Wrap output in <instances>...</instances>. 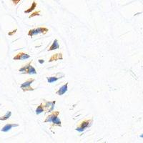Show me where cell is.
Segmentation results:
<instances>
[{"label":"cell","instance_id":"8fae6325","mask_svg":"<svg viewBox=\"0 0 143 143\" xmlns=\"http://www.w3.org/2000/svg\"><path fill=\"white\" fill-rule=\"evenodd\" d=\"M59 49V44L58 43L57 39H55V41L53 42V43L50 46L49 49H48V51H52V50H55V49Z\"/></svg>","mask_w":143,"mask_h":143},{"label":"cell","instance_id":"2e32d148","mask_svg":"<svg viewBox=\"0 0 143 143\" xmlns=\"http://www.w3.org/2000/svg\"><path fill=\"white\" fill-rule=\"evenodd\" d=\"M39 15H40V11H37V12H33V13L31 14V15H29V18L31 19L32 17H35V16H39Z\"/></svg>","mask_w":143,"mask_h":143},{"label":"cell","instance_id":"277c9868","mask_svg":"<svg viewBox=\"0 0 143 143\" xmlns=\"http://www.w3.org/2000/svg\"><path fill=\"white\" fill-rule=\"evenodd\" d=\"M34 81V79L31 78L29 79H28L27 81L24 82V83H22V84L21 85V89H22L24 92H27V91H34L35 89L32 88V87H31L32 83H33Z\"/></svg>","mask_w":143,"mask_h":143},{"label":"cell","instance_id":"9a60e30c","mask_svg":"<svg viewBox=\"0 0 143 143\" xmlns=\"http://www.w3.org/2000/svg\"><path fill=\"white\" fill-rule=\"evenodd\" d=\"M62 78V77H47V82L49 83H53V82L57 81L59 79Z\"/></svg>","mask_w":143,"mask_h":143},{"label":"cell","instance_id":"e0dca14e","mask_svg":"<svg viewBox=\"0 0 143 143\" xmlns=\"http://www.w3.org/2000/svg\"><path fill=\"white\" fill-rule=\"evenodd\" d=\"M52 122L54 123L55 125H59V126H61V120L59 119L58 117L57 118H56Z\"/></svg>","mask_w":143,"mask_h":143},{"label":"cell","instance_id":"7a4b0ae2","mask_svg":"<svg viewBox=\"0 0 143 143\" xmlns=\"http://www.w3.org/2000/svg\"><path fill=\"white\" fill-rule=\"evenodd\" d=\"M92 122H93L92 119L83 120L82 122H81L79 123V125L77 127V128L75 129H76L77 131H78V132H82L83 131H85L87 128H88V127H89L92 125Z\"/></svg>","mask_w":143,"mask_h":143},{"label":"cell","instance_id":"30bf717a","mask_svg":"<svg viewBox=\"0 0 143 143\" xmlns=\"http://www.w3.org/2000/svg\"><path fill=\"white\" fill-rule=\"evenodd\" d=\"M19 125L18 124H7L6 125L2 127V129H1L2 132H8L9 131L12 127H18Z\"/></svg>","mask_w":143,"mask_h":143},{"label":"cell","instance_id":"ba28073f","mask_svg":"<svg viewBox=\"0 0 143 143\" xmlns=\"http://www.w3.org/2000/svg\"><path fill=\"white\" fill-rule=\"evenodd\" d=\"M67 89H68V83H66L65 85L62 86L57 91L56 93H57V95H63L67 91Z\"/></svg>","mask_w":143,"mask_h":143},{"label":"cell","instance_id":"6da1fadb","mask_svg":"<svg viewBox=\"0 0 143 143\" xmlns=\"http://www.w3.org/2000/svg\"><path fill=\"white\" fill-rule=\"evenodd\" d=\"M32 62L30 61L27 65H24V67H22V68H20L19 69V72H22L24 74H28V75H36L37 74V71L36 69H34V67H33L31 64H32Z\"/></svg>","mask_w":143,"mask_h":143},{"label":"cell","instance_id":"ac0fdd59","mask_svg":"<svg viewBox=\"0 0 143 143\" xmlns=\"http://www.w3.org/2000/svg\"><path fill=\"white\" fill-rule=\"evenodd\" d=\"M17 31V29H15L14 30L12 31V32H8V35H9V36H13V35L16 33Z\"/></svg>","mask_w":143,"mask_h":143},{"label":"cell","instance_id":"ffe728a7","mask_svg":"<svg viewBox=\"0 0 143 143\" xmlns=\"http://www.w3.org/2000/svg\"><path fill=\"white\" fill-rule=\"evenodd\" d=\"M39 62L40 64H43L44 62V59H39Z\"/></svg>","mask_w":143,"mask_h":143},{"label":"cell","instance_id":"5b68a950","mask_svg":"<svg viewBox=\"0 0 143 143\" xmlns=\"http://www.w3.org/2000/svg\"><path fill=\"white\" fill-rule=\"evenodd\" d=\"M59 115V111H55V112L52 111V114H50L49 115H48L46 117V119L44 121V122H52L56 118H57Z\"/></svg>","mask_w":143,"mask_h":143},{"label":"cell","instance_id":"5bb4252c","mask_svg":"<svg viewBox=\"0 0 143 143\" xmlns=\"http://www.w3.org/2000/svg\"><path fill=\"white\" fill-rule=\"evenodd\" d=\"M44 111V105H43L42 103H41L38 106L37 108L36 109V114H37V115H39V114H41L42 113H43Z\"/></svg>","mask_w":143,"mask_h":143},{"label":"cell","instance_id":"d6986e66","mask_svg":"<svg viewBox=\"0 0 143 143\" xmlns=\"http://www.w3.org/2000/svg\"><path fill=\"white\" fill-rule=\"evenodd\" d=\"M20 1L21 0H12V2L13 3L14 5H17V4H18L20 2Z\"/></svg>","mask_w":143,"mask_h":143},{"label":"cell","instance_id":"8992f818","mask_svg":"<svg viewBox=\"0 0 143 143\" xmlns=\"http://www.w3.org/2000/svg\"><path fill=\"white\" fill-rule=\"evenodd\" d=\"M55 104H56V101L46 102L45 105H44V110L46 111V113H52L54 110Z\"/></svg>","mask_w":143,"mask_h":143},{"label":"cell","instance_id":"4fadbf2b","mask_svg":"<svg viewBox=\"0 0 143 143\" xmlns=\"http://www.w3.org/2000/svg\"><path fill=\"white\" fill-rule=\"evenodd\" d=\"M12 116V112L11 111H7V113L4 115L0 117V120L2 121H5V120H7Z\"/></svg>","mask_w":143,"mask_h":143},{"label":"cell","instance_id":"44dd1931","mask_svg":"<svg viewBox=\"0 0 143 143\" xmlns=\"http://www.w3.org/2000/svg\"><path fill=\"white\" fill-rule=\"evenodd\" d=\"M140 137H142V138H143V134H142V135H140Z\"/></svg>","mask_w":143,"mask_h":143},{"label":"cell","instance_id":"52a82bcc","mask_svg":"<svg viewBox=\"0 0 143 143\" xmlns=\"http://www.w3.org/2000/svg\"><path fill=\"white\" fill-rule=\"evenodd\" d=\"M29 58H30V56L27 54L24 53V52H19V54H17L15 57H13V59L14 60H25Z\"/></svg>","mask_w":143,"mask_h":143},{"label":"cell","instance_id":"7c38bea8","mask_svg":"<svg viewBox=\"0 0 143 143\" xmlns=\"http://www.w3.org/2000/svg\"><path fill=\"white\" fill-rule=\"evenodd\" d=\"M37 3H36V2L35 1H33V2L32 3V5H31V7L27 9V10L24 11V13L25 14H29V13H31L32 11L34 10V9H36V7H37Z\"/></svg>","mask_w":143,"mask_h":143},{"label":"cell","instance_id":"3957f363","mask_svg":"<svg viewBox=\"0 0 143 143\" xmlns=\"http://www.w3.org/2000/svg\"><path fill=\"white\" fill-rule=\"evenodd\" d=\"M47 32H49V29L47 28L38 27L37 29H30L28 32V35L29 37H33L34 35H37V34H45Z\"/></svg>","mask_w":143,"mask_h":143},{"label":"cell","instance_id":"9c48e42d","mask_svg":"<svg viewBox=\"0 0 143 143\" xmlns=\"http://www.w3.org/2000/svg\"><path fill=\"white\" fill-rule=\"evenodd\" d=\"M63 59V56H62V53H57V54H55L52 56L49 60V62H52L53 61H57V60H62Z\"/></svg>","mask_w":143,"mask_h":143}]
</instances>
